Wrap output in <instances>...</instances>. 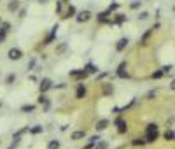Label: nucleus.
<instances>
[{
  "instance_id": "4",
  "label": "nucleus",
  "mask_w": 175,
  "mask_h": 149,
  "mask_svg": "<svg viewBox=\"0 0 175 149\" xmlns=\"http://www.w3.org/2000/svg\"><path fill=\"white\" fill-rule=\"evenodd\" d=\"M89 18H91V13H89V11H82V13H79L77 16H75V19H77L79 23H86V21H89Z\"/></svg>"
},
{
  "instance_id": "32",
  "label": "nucleus",
  "mask_w": 175,
  "mask_h": 149,
  "mask_svg": "<svg viewBox=\"0 0 175 149\" xmlns=\"http://www.w3.org/2000/svg\"><path fill=\"white\" fill-rule=\"evenodd\" d=\"M172 69H173V67H172V65H166V67H163V69H161L163 75H165V74H168V72H172Z\"/></svg>"
},
{
  "instance_id": "28",
  "label": "nucleus",
  "mask_w": 175,
  "mask_h": 149,
  "mask_svg": "<svg viewBox=\"0 0 175 149\" xmlns=\"http://www.w3.org/2000/svg\"><path fill=\"white\" fill-rule=\"evenodd\" d=\"M118 7H119V4H110V5H109V9H107L105 13H107V14H110V13H112V11H116V9H118Z\"/></svg>"
},
{
  "instance_id": "18",
  "label": "nucleus",
  "mask_w": 175,
  "mask_h": 149,
  "mask_svg": "<svg viewBox=\"0 0 175 149\" xmlns=\"http://www.w3.org/2000/svg\"><path fill=\"white\" fill-rule=\"evenodd\" d=\"M126 19H128L126 14H118V16H116V18L112 19V25H114V23H116V25H121V23H124Z\"/></svg>"
},
{
  "instance_id": "2",
  "label": "nucleus",
  "mask_w": 175,
  "mask_h": 149,
  "mask_svg": "<svg viewBox=\"0 0 175 149\" xmlns=\"http://www.w3.org/2000/svg\"><path fill=\"white\" fill-rule=\"evenodd\" d=\"M51 79H42V81H40V84H39V90H40V95H42V93H46L48 91V90H51Z\"/></svg>"
},
{
  "instance_id": "15",
  "label": "nucleus",
  "mask_w": 175,
  "mask_h": 149,
  "mask_svg": "<svg viewBox=\"0 0 175 149\" xmlns=\"http://www.w3.org/2000/svg\"><path fill=\"white\" fill-rule=\"evenodd\" d=\"M84 137H86V131L79 130V131H74V133L70 135V139H72V140H79V139H84Z\"/></svg>"
},
{
  "instance_id": "11",
  "label": "nucleus",
  "mask_w": 175,
  "mask_h": 149,
  "mask_svg": "<svg viewBox=\"0 0 175 149\" xmlns=\"http://www.w3.org/2000/svg\"><path fill=\"white\" fill-rule=\"evenodd\" d=\"M9 28H11V25H9V23H2V26H0V42L5 39V35H7Z\"/></svg>"
},
{
  "instance_id": "3",
  "label": "nucleus",
  "mask_w": 175,
  "mask_h": 149,
  "mask_svg": "<svg viewBox=\"0 0 175 149\" xmlns=\"http://www.w3.org/2000/svg\"><path fill=\"white\" fill-rule=\"evenodd\" d=\"M116 126H118V131L119 133H126L128 131V125H126V121L122 118H118L116 119Z\"/></svg>"
},
{
  "instance_id": "17",
  "label": "nucleus",
  "mask_w": 175,
  "mask_h": 149,
  "mask_svg": "<svg viewBox=\"0 0 175 149\" xmlns=\"http://www.w3.org/2000/svg\"><path fill=\"white\" fill-rule=\"evenodd\" d=\"M7 9L11 11V13L18 11V9H19V0H11V2H9V5H7Z\"/></svg>"
},
{
  "instance_id": "34",
  "label": "nucleus",
  "mask_w": 175,
  "mask_h": 149,
  "mask_svg": "<svg viewBox=\"0 0 175 149\" xmlns=\"http://www.w3.org/2000/svg\"><path fill=\"white\" fill-rule=\"evenodd\" d=\"M147 18H149V13H145V11L138 14V19H147Z\"/></svg>"
},
{
  "instance_id": "9",
  "label": "nucleus",
  "mask_w": 175,
  "mask_h": 149,
  "mask_svg": "<svg viewBox=\"0 0 175 149\" xmlns=\"http://www.w3.org/2000/svg\"><path fill=\"white\" fill-rule=\"evenodd\" d=\"M84 96H86V88H84V84H79L77 90H75V98L81 100V98H84Z\"/></svg>"
},
{
  "instance_id": "20",
  "label": "nucleus",
  "mask_w": 175,
  "mask_h": 149,
  "mask_svg": "<svg viewBox=\"0 0 175 149\" xmlns=\"http://www.w3.org/2000/svg\"><path fill=\"white\" fill-rule=\"evenodd\" d=\"M152 33H154V30H152V28H149V30L144 33V37H142V40H140V42H142V44H147L149 37H151V35H152Z\"/></svg>"
},
{
  "instance_id": "7",
  "label": "nucleus",
  "mask_w": 175,
  "mask_h": 149,
  "mask_svg": "<svg viewBox=\"0 0 175 149\" xmlns=\"http://www.w3.org/2000/svg\"><path fill=\"white\" fill-rule=\"evenodd\" d=\"M74 16H75V7L74 5H68V7L65 9V13L61 14L63 19H68V18H74Z\"/></svg>"
},
{
  "instance_id": "29",
  "label": "nucleus",
  "mask_w": 175,
  "mask_h": 149,
  "mask_svg": "<svg viewBox=\"0 0 175 149\" xmlns=\"http://www.w3.org/2000/svg\"><path fill=\"white\" fill-rule=\"evenodd\" d=\"M65 49H67V44H65V42H61L60 46H58V48H56V53H58V54H60V53H63V51H65Z\"/></svg>"
},
{
  "instance_id": "12",
  "label": "nucleus",
  "mask_w": 175,
  "mask_h": 149,
  "mask_svg": "<svg viewBox=\"0 0 175 149\" xmlns=\"http://www.w3.org/2000/svg\"><path fill=\"white\" fill-rule=\"evenodd\" d=\"M56 32H58V25H54L52 26V30H51V33L48 35V39L44 40V44H51L52 40H54V37H56Z\"/></svg>"
},
{
  "instance_id": "16",
  "label": "nucleus",
  "mask_w": 175,
  "mask_h": 149,
  "mask_svg": "<svg viewBox=\"0 0 175 149\" xmlns=\"http://www.w3.org/2000/svg\"><path fill=\"white\" fill-rule=\"evenodd\" d=\"M107 126H109V119H100V121L96 123V130H98V131L105 130Z\"/></svg>"
},
{
  "instance_id": "33",
  "label": "nucleus",
  "mask_w": 175,
  "mask_h": 149,
  "mask_svg": "<svg viewBox=\"0 0 175 149\" xmlns=\"http://www.w3.org/2000/svg\"><path fill=\"white\" fill-rule=\"evenodd\" d=\"M30 131L33 133V135L35 133H40V131H42V126H33V128H30Z\"/></svg>"
},
{
  "instance_id": "25",
  "label": "nucleus",
  "mask_w": 175,
  "mask_h": 149,
  "mask_svg": "<svg viewBox=\"0 0 175 149\" xmlns=\"http://www.w3.org/2000/svg\"><path fill=\"white\" fill-rule=\"evenodd\" d=\"M95 149H107V142H103V140H98L95 146Z\"/></svg>"
},
{
  "instance_id": "37",
  "label": "nucleus",
  "mask_w": 175,
  "mask_h": 149,
  "mask_svg": "<svg viewBox=\"0 0 175 149\" xmlns=\"http://www.w3.org/2000/svg\"><path fill=\"white\" fill-rule=\"evenodd\" d=\"M49 0H39V4H48Z\"/></svg>"
},
{
  "instance_id": "1",
  "label": "nucleus",
  "mask_w": 175,
  "mask_h": 149,
  "mask_svg": "<svg viewBox=\"0 0 175 149\" xmlns=\"http://www.w3.org/2000/svg\"><path fill=\"white\" fill-rule=\"evenodd\" d=\"M7 56H9V60H21V56H23V53H21V49H18V48H12V49H9V53H7Z\"/></svg>"
},
{
  "instance_id": "30",
  "label": "nucleus",
  "mask_w": 175,
  "mask_h": 149,
  "mask_svg": "<svg viewBox=\"0 0 175 149\" xmlns=\"http://www.w3.org/2000/svg\"><path fill=\"white\" fill-rule=\"evenodd\" d=\"M151 77H152V79H161L163 77V72H161V70H156V72L151 75Z\"/></svg>"
},
{
  "instance_id": "10",
  "label": "nucleus",
  "mask_w": 175,
  "mask_h": 149,
  "mask_svg": "<svg viewBox=\"0 0 175 149\" xmlns=\"http://www.w3.org/2000/svg\"><path fill=\"white\" fill-rule=\"evenodd\" d=\"M67 7H68V5H67V0H58L56 2V13L58 14H63Z\"/></svg>"
},
{
  "instance_id": "13",
  "label": "nucleus",
  "mask_w": 175,
  "mask_h": 149,
  "mask_svg": "<svg viewBox=\"0 0 175 149\" xmlns=\"http://www.w3.org/2000/svg\"><path fill=\"white\" fill-rule=\"evenodd\" d=\"M158 135H159V131H149V133H145V142H154V140L158 139Z\"/></svg>"
},
{
  "instance_id": "24",
  "label": "nucleus",
  "mask_w": 175,
  "mask_h": 149,
  "mask_svg": "<svg viewBox=\"0 0 175 149\" xmlns=\"http://www.w3.org/2000/svg\"><path fill=\"white\" fill-rule=\"evenodd\" d=\"M48 149H60V142H58V140H51Z\"/></svg>"
},
{
  "instance_id": "22",
  "label": "nucleus",
  "mask_w": 175,
  "mask_h": 149,
  "mask_svg": "<svg viewBox=\"0 0 175 149\" xmlns=\"http://www.w3.org/2000/svg\"><path fill=\"white\" fill-rule=\"evenodd\" d=\"M165 139L168 140V142H172V140H173V130H172V128H168V130L165 131Z\"/></svg>"
},
{
  "instance_id": "6",
  "label": "nucleus",
  "mask_w": 175,
  "mask_h": 149,
  "mask_svg": "<svg viewBox=\"0 0 175 149\" xmlns=\"http://www.w3.org/2000/svg\"><path fill=\"white\" fill-rule=\"evenodd\" d=\"M126 61H122L121 65L118 67V77H121V79H124V77H128V72H126Z\"/></svg>"
},
{
  "instance_id": "21",
  "label": "nucleus",
  "mask_w": 175,
  "mask_h": 149,
  "mask_svg": "<svg viewBox=\"0 0 175 149\" xmlns=\"http://www.w3.org/2000/svg\"><path fill=\"white\" fill-rule=\"evenodd\" d=\"M112 91H114V86L112 84H103V95H112Z\"/></svg>"
},
{
  "instance_id": "31",
  "label": "nucleus",
  "mask_w": 175,
  "mask_h": 149,
  "mask_svg": "<svg viewBox=\"0 0 175 149\" xmlns=\"http://www.w3.org/2000/svg\"><path fill=\"white\" fill-rule=\"evenodd\" d=\"M145 140L144 139H133V146H144Z\"/></svg>"
},
{
  "instance_id": "5",
  "label": "nucleus",
  "mask_w": 175,
  "mask_h": 149,
  "mask_svg": "<svg viewBox=\"0 0 175 149\" xmlns=\"http://www.w3.org/2000/svg\"><path fill=\"white\" fill-rule=\"evenodd\" d=\"M128 42H130V39H128V37H122V39H119L118 44H116V49H118V51H124V49L128 48Z\"/></svg>"
},
{
  "instance_id": "23",
  "label": "nucleus",
  "mask_w": 175,
  "mask_h": 149,
  "mask_svg": "<svg viewBox=\"0 0 175 149\" xmlns=\"http://www.w3.org/2000/svg\"><path fill=\"white\" fill-rule=\"evenodd\" d=\"M149 131H158V125H156V123H151V125H147V128H145V133H149Z\"/></svg>"
},
{
  "instance_id": "27",
  "label": "nucleus",
  "mask_w": 175,
  "mask_h": 149,
  "mask_svg": "<svg viewBox=\"0 0 175 149\" xmlns=\"http://www.w3.org/2000/svg\"><path fill=\"white\" fill-rule=\"evenodd\" d=\"M33 109H35V105H23V107H21L23 112H32Z\"/></svg>"
},
{
  "instance_id": "36",
  "label": "nucleus",
  "mask_w": 175,
  "mask_h": 149,
  "mask_svg": "<svg viewBox=\"0 0 175 149\" xmlns=\"http://www.w3.org/2000/svg\"><path fill=\"white\" fill-rule=\"evenodd\" d=\"M154 96H156V91H149L147 93V98H154Z\"/></svg>"
},
{
  "instance_id": "35",
  "label": "nucleus",
  "mask_w": 175,
  "mask_h": 149,
  "mask_svg": "<svg viewBox=\"0 0 175 149\" xmlns=\"http://www.w3.org/2000/svg\"><path fill=\"white\" fill-rule=\"evenodd\" d=\"M130 7H131V9H138V7H140V0H137V2H131Z\"/></svg>"
},
{
  "instance_id": "26",
  "label": "nucleus",
  "mask_w": 175,
  "mask_h": 149,
  "mask_svg": "<svg viewBox=\"0 0 175 149\" xmlns=\"http://www.w3.org/2000/svg\"><path fill=\"white\" fill-rule=\"evenodd\" d=\"M14 81H16V75H14V74H9L7 79H5V84H12Z\"/></svg>"
},
{
  "instance_id": "38",
  "label": "nucleus",
  "mask_w": 175,
  "mask_h": 149,
  "mask_svg": "<svg viewBox=\"0 0 175 149\" xmlns=\"http://www.w3.org/2000/svg\"><path fill=\"white\" fill-rule=\"evenodd\" d=\"M0 107H2V102H0Z\"/></svg>"
},
{
  "instance_id": "19",
  "label": "nucleus",
  "mask_w": 175,
  "mask_h": 149,
  "mask_svg": "<svg viewBox=\"0 0 175 149\" xmlns=\"http://www.w3.org/2000/svg\"><path fill=\"white\" fill-rule=\"evenodd\" d=\"M98 140H100V137H91V139H89V142H88V144L84 146V149H91L93 146H95L96 142H98Z\"/></svg>"
},
{
  "instance_id": "8",
  "label": "nucleus",
  "mask_w": 175,
  "mask_h": 149,
  "mask_svg": "<svg viewBox=\"0 0 175 149\" xmlns=\"http://www.w3.org/2000/svg\"><path fill=\"white\" fill-rule=\"evenodd\" d=\"M70 77L84 79V77H88V72H86V70H72V72H70Z\"/></svg>"
},
{
  "instance_id": "14",
  "label": "nucleus",
  "mask_w": 175,
  "mask_h": 149,
  "mask_svg": "<svg viewBox=\"0 0 175 149\" xmlns=\"http://www.w3.org/2000/svg\"><path fill=\"white\" fill-rule=\"evenodd\" d=\"M107 16H109L107 13H100V14H98V21H100V23H107V25H112V19H109Z\"/></svg>"
}]
</instances>
